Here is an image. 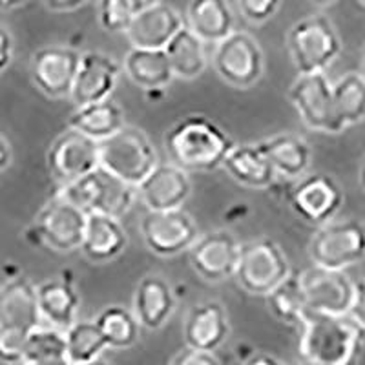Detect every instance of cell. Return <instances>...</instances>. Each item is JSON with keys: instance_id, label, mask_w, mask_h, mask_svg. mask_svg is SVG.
I'll list each match as a JSON object with an SVG mask.
<instances>
[{"instance_id": "603a6c76", "label": "cell", "mask_w": 365, "mask_h": 365, "mask_svg": "<svg viewBox=\"0 0 365 365\" xmlns=\"http://www.w3.org/2000/svg\"><path fill=\"white\" fill-rule=\"evenodd\" d=\"M132 307L143 327L158 331L174 314V291L165 278L150 274L137 283Z\"/></svg>"}, {"instance_id": "8fae6325", "label": "cell", "mask_w": 365, "mask_h": 365, "mask_svg": "<svg viewBox=\"0 0 365 365\" xmlns=\"http://www.w3.org/2000/svg\"><path fill=\"white\" fill-rule=\"evenodd\" d=\"M88 214L70 201L51 195L38 210L34 230L37 240L57 252H73L81 249Z\"/></svg>"}, {"instance_id": "7402d4cb", "label": "cell", "mask_w": 365, "mask_h": 365, "mask_svg": "<svg viewBox=\"0 0 365 365\" xmlns=\"http://www.w3.org/2000/svg\"><path fill=\"white\" fill-rule=\"evenodd\" d=\"M42 324L37 285L24 276H13L0 285V325L29 331Z\"/></svg>"}, {"instance_id": "9c48e42d", "label": "cell", "mask_w": 365, "mask_h": 365, "mask_svg": "<svg viewBox=\"0 0 365 365\" xmlns=\"http://www.w3.org/2000/svg\"><path fill=\"white\" fill-rule=\"evenodd\" d=\"M289 99L309 130L322 133L344 132V126L340 125L334 110L332 83L325 71L298 73V79L289 90Z\"/></svg>"}, {"instance_id": "bcb514c9", "label": "cell", "mask_w": 365, "mask_h": 365, "mask_svg": "<svg viewBox=\"0 0 365 365\" xmlns=\"http://www.w3.org/2000/svg\"><path fill=\"white\" fill-rule=\"evenodd\" d=\"M360 182H361V187H364V190H365V159L361 161V166H360Z\"/></svg>"}, {"instance_id": "7a4b0ae2", "label": "cell", "mask_w": 365, "mask_h": 365, "mask_svg": "<svg viewBox=\"0 0 365 365\" xmlns=\"http://www.w3.org/2000/svg\"><path fill=\"white\" fill-rule=\"evenodd\" d=\"M232 146L228 133L205 115L182 117L165 135L168 159L187 172L216 170Z\"/></svg>"}, {"instance_id": "c3c4849f", "label": "cell", "mask_w": 365, "mask_h": 365, "mask_svg": "<svg viewBox=\"0 0 365 365\" xmlns=\"http://www.w3.org/2000/svg\"><path fill=\"white\" fill-rule=\"evenodd\" d=\"M360 73L365 77V51H364V61H361V71H360Z\"/></svg>"}, {"instance_id": "4fadbf2b", "label": "cell", "mask_w": 365, "mask_h": 365, "mask_svg": "<svg viewBox=\"0 0 365 365\" xmlns=\"http://www.w3.org/2000/svg\"><path fill=\"white\" fill-rule=\"evenodd\" d=\"M307 311L327 314H349L356 296V283L345 270L327 269L312 263V267L299 272Z\"/></svg>"}, {"instance_id": "74e56055", "label": "cell", "mask_w": 365, "mask_h": 365, "mask_svg": "<svg viewBox=\"0 0 365 365\" xmlns=\"http://www.w3.org/2000/svg\"><path fill=\"white\" fill-rule=\"evenodd\" d=\"M283 0H237L243 19L252 24H263L276 15Z\"/></svg>"}, {"instance_id": "7c38bea8", "label": "cell", "mask_w": 365, "mask_h": 365, "mask_svg": "<svg viewBox=\"0 0 365 365\" xmlns=\"http://www.w3.org/2000/svg\"><path fill=\"white\" fill-rule=\"evenodd\" d=\"M46 165L57 185L75 181L99 168L101 143L68 126L48 148Z\"/></svg>"}, {"instance_id": "7bdbcfd3", "label": "cell", "mask_w": 365, "mask_h": 365, "mask_svg": "<svg viewBox=\"0 0 365 365\" xmlns=\"http://www.w3.org/2000/svg\"><path fill=\"white\" fill-rule=\"evenodd\" d=\"M13 159V152H11V145L8 143L4 135H0V174L4 170H8V166L11 165Z\"/></svg>"}, {"instance_id": "ffe728a7", "label": "cell", "mask_w": 365, "mask_h": 365, "mask_svg": "<svg viewBox=\"0 0 365 365\" xmlns=\"http://www.w3.org/2000/svg\"><path fill=\"white\" fill-rule=\"evenodd\" d=\"M230 334L228 316L223 303L216 299L197 303L188 311L182 324L185 344L190 347L217 351Z\"/></svg>"}, {"instance_id": "4dcf8cb0", "label": "cell", "mask_w": 365, "mask_h": 365, "mask_svg": "<svg viewBox=\"0 0 365 365\" xmlns=\"http://www.w3.org/2000/svg\"><path fill=\"white\" fill-rule=\"evenodd\" d=\"M22 364H68L66 331L44 322L29 329Z\"/></svg>"}, {"instance_id": "d6986e66", "label": "cell", "mask_w": 365, "mask_h": 365, "mask_svg": "<svg viewBox=\"0 0 365 365\" xmlns=\"http://www.w3.org/2000/svg\"><path fill=\"white\" fill-rule=\"evenodd\" d=\"M185 26L181 13L165 2H155L143 9L126 28L125 35L135 48H152L165 50L166 44L174 38L179 29Z\"/></svg>"}, {"instance_id": "1f68e13d", "label": "cell", "mask_w": 365, "mask_h": 365, "mask_svg": "<svg viewBox=\"0 0 365 365\" xmlns=\"http://www.w3.org/2000/svg\"><path fill=\"white\" fill-rule=\"evenodd\" d=\"M108 344L96 319H77L66 329V354L70 365H88L101 360Z\"/></svg>"}, {"instance_id": "9a60e30c", "label": "cell", "mask_w": 365, "mask_h": 365, "mask_svg": "<svg viewBox=\"0 0 365 365\" xmlns=\"http://www.w3.org/2000/svg\"><path fill=\"white\" fill-rule=\"evenodd\" d=\"M344 200V190L336 179L322 172L302 175L291 192L292 210L305 223L316 227L334 220Z\"/></svg>"}, {"instance_id": "2e32d148", "label": "cell", "mask_w": 365, "mask_h": 365, "mask_svg": "<svg viewBox=\"0 0 365 365\" xmlns=\"http://www.w3.org/2000/svg\"><path fill=\"white\" fill-rule=\"evenodd\" d=\"M240 241L228 230H214L197 237L188 250V259L195 272L207 282L217 283L234 278L240 259Z\"/></svg>"}, {"instance_id": "f546056e", "label": "cell", "mask_w": 365, "mask_h": 365, "mask_svg": "<svg viewBox=\"0 0 365 365\" xmlns=\"http://www.w3.org/2000/svg\"><path fill=\"white\" fill-rule=\"evenodd\" d=\"M165 51L178 79H197L207 70V42L197 37L187 24L166 44Z\"/></svg>"}, {"instance_id": "e0dca14e", "label": "cell", "mask_w": 365, "mask_h": 365, "mask_svg": "<svg viewBox=\"0 0 365 365\" xmlns=\"http://www.w3.org/2000/svg\"><path fill=\"white\" fill-rule=\"evenodd\" d=\"M192 194L190 175L175 163H159L139 185L137 197L146 210H178Z\"/></svg>"}, {"instance_id": "277c9868", "label": "cell", "mask_w": 365, "mask_h": 365, "mask_svg": "<svg viewBox=\"0 0 365 365\" xmlns=\"http://www.w3.org/2000/svg\"><path fill=\"white\" fill-rule=\"evenodd\" d=\"M287 46L298 73L327 71L341 51L338 31L325 15H311L296 22Z\"/></svg>"}, {"instance_id": "f35d334b", "label": "cell", "mask_w": 365, "mask_h": 365, "mask_svg": "<svg viewBox=\"0 0 365 365\" xmlns=\"http://www.w3.org/2000/svg\"><path fill=\"white\" fill-rule=\"evenodd\" d=\"M172 364L174 365H217L221 364V360L217 358L216 351H205V349L190 347L187 345L185 349H181L174 358H172Z\"/></svg>"}, {"instance_id": "3957f363", "label": "cell", "mask_w": 365, "mask_h": 365, "mask_svg": "<svg viewBox=\"0 0 365 365\" xmlns=\"http://www.w3.org/2000/svg\"><path fill=\"white\" fill-rule=\"evenodd\" d=\"M55 195L83 208L86 214L101 212L119 220H123L139 200L137 187L117 178L103 166L75 181L57 185Z\"/></svg>"}, {"instance_id": "f1b7e54d", "label": "cell", "mask_w": 365, "mask_h": 365, "mask_svg": "<svg viewBox=\"0 0 365 365\" xmlns=\"http://www.w3.org/2000/svg\"><path fill=\"white\" fill-rule=\"evenodd\" d=\"M125 125V112L115 101H112V97L84 106H75V112L68 119L70 128L79 130L99 143L119 132Z\"/></svg>"}, {"instance_id": "f6af8a7d", "label": "cell", "mask_w": 365, "mask_h": 365, "mask_svg": "<svg viewBox=\"0 0 365 365\" xmlns=\"http://www.w3.org/2000/svg\"><path fill=\"white\" fill-rule=\"evenodd\" d=\"M29 0H0V9L2 11H9V9H17L21 6L28 4Z\"/></svg>"}, {"instance_id": "d6a6232c", "label": "cell", "mask_w": 365, "mask_h": 365, "mask_svg": "<svg viewBox=\"0 0 365 365\" xmlns=\"http://www.w3.org/2000/svg\"><path fill=\"white\" fill-rule=\"evenodd\" d=\"M104 340L113 351H125L133 347L141 336V327L135 312L120 305L104 307L96 318Z\"/></svg>"}, {"instance_id": "30bf717a", "label": "cell", "mask_w": 365, "mask_h": 365, "mask_svg": "<svg viewBox=\"0 0 365 365\" xmlns=\"http://www.w3.org/2000/svg\"><path fill=\"white\" fill-rule=\"evenodd\" d=\"M139 230L150 252L161 257L188 252L200 237L197 223L182 208L148 210L143 216Z\"/></svg>"}, {"instance_id": "7dc6e473", "label": "cell", "mask_w": 365, "mask_h": 365, "mask_svg": "<svg viewBox=\"0 0 365 365\" xmlns=\"http://www.w3.org/2000/svg\"><path fill=\"white\" fill-rule=\"evenodd\" d=\"M312 2L318 6H329V4H334V2H338V0H312Z\"/></svg>"}, {"instance_id": "d4e9b609", "label": "cell", "mask_w": 365, "mask_h": 365, "mask_svg": "<svg viewBox=\"0 0 365 365\" xmlns=\"http://www.w3.org/2000/svg\"><path fill=\"white\" fill-rule=\"evenodd\" d=\"M223 168L234 181L249 188H269L278 175L259 143L234 145L225 158Z\"/></svg>"}, {"instance_id": "cb8c5ba5", "label": "cell", "mask_w": 365, "mask_h": 365, "mask_svg": "<svg viewBox=\"0 0 365 365\" xmlns=\"http://www.w3.org/2000/svg\"><path fill=\"white\" fill-rule=\"evenodd\" d=\"M38 309L44 324L66 331L77 322L81 309V298L71 279L51 278L37 285Z\"/></svg>"}, {"instance_id": "681fc988", "label": "cell", "mask_w": 365, "mask_h": 365, "mask_svg": "<svg viewBox=\"0 0 365 365\" xmlns=\"http://www.w3.org/2000/svg\"><path fill=\"white\" fill-rule=\"evenodd\" d=\"M360 4H361V6H364V8H365V0H360Z\"/></svg>"}, {"instance_id": "52a82bcc", "label": "cell", "mask_w": 365, "mask_h": 365, "mask_svg": "<svg viewBox=\"0 0 365 365\" xmlns=\"http://www.w3.org/2000/svg\"><path fill=\"white\" fill-rule=\"evenodd\" d=\"M314 265L345 270L365 257V225L356 220H331L318 225L309 241Z\"/></svg>"}, {"instance_id": "b9f144b4", "label": "cell", "mask_w": 365, "mask_h": 365, "mask_svg": "<svg viewBox=\"0 0 365 365\" xmlns=\"http://www.w3.org/2000/svg\"><path fill=\"white\" fill-rule=\"evenodd\" d=\"M42 2H44V6L50 9V11L68 13L83 8L88 0H42Z\"/></svg>"}, {"instance_id": "83f0119b", "label": "cell", "mask_w": 365, "mask_h": 365, "mask_svg": "<svg viewBox=\"0 0 365 365\" xmlns=\"http://www.w3.org/2000/svg\"><path fill=\"white\" fill-rule=\"evenodd\" d=\"M269 155L276 174L287 179H299L311 168L312 150L302 135L296 133H278L259 141Z\"/></svg>"}, {"instance_id": "6da1fadb", "label": "cell", "mask_w": 365, "mask_h": 365, "mask_svg": "<svg viewBox=\"0 0 365 365\" xmlns=\"http://www.w3.org/2000/svg\"><path fill=\"white\" fill-rule=\"evenodd\" d=\"M298 353L309 364L349 365L364 345V329L351 314L307 311L302 318Z\"/></svg>"}, {"instance_id": "ab89813d", "label": "cell", "mask_w": 365, "mask_h": 365, "mask_svg": "<svg viewBox=\"0 0 365 365\" xmlns=\"http://www.w3.org/2000/svg\"><path fill=\"white\" fill-rule=\"evenodd\" d=\"M15 53V41L8 28L0 26V75L9 68Z\"/></svg>"}, {"instance_id": "d590c367", "label": "cell", "mask_w": 365, "mask_h": 365, "mask_svg": "<svg viewBox=\"0 0 365 365\" xmlns=\"http://www.w3.org/2000/svg\"><path fill=\"white\" fill-rule=\"evenodd\" d=\"M159 0H99V22L112 34H125L130 22Z\"/></svg>"}, {"instance_id": "5b68a950", "label": "cell", "mask_w": 365, "mask_h": 365, "mask_svg": "<svg viewBox=\"0 0 365 365\" xmlns=\"http://www.w3.org/2000/svg\"><path fill=\"white\" fill-rule=\"evenodd\" d=\"M159 165V155L150 137L137 126L125 125L101 141V166L137 187Z\"/></svg>"}, {"instance_id": "ba28073f", "label": "cell", "mask_w": 365, "mask_h": 365, "mask_svg": "<svg viewBox=\"0 0 365 365\" xmlns=\"http://www.w3.org/2000/svg\"><path fill=\"white\" fill-rule=\"evenodd\" d=\"M212 66L225 83L247 90L262 79L265 63L256 38L247 31L234 29L228 37L214 44Z\"/></svg>"}, {"instance_id": "ac0fdd59", "label": "cell", "mask_w": 365, "mask_h": 365, "mask_svg": "<svg viewBox=\"0 0 365 365\" xmlns=\"http://www.w3.org/2000/svg\"><path fill=\"white\" fill-rule=\"evenodd\" d=\"M123 66L112 55L86 51L81 55V64L75 77L70 101L75 106L110 99L119 83Z\"/></svg>"}, {"instance_id": "484cf974", "label": "cell", "mask_w": 365, "mask_h": 365, "mask_svg": "<svg viewBox=\"0 0 365 365\" xmlns=\"http://www.w3.org/2000/svg\"><path fill=\"white\" fill-rule=\"evenodd\" d=\"M123 71L135 86L146 91H159L175 79L165 50L132 46L123 61Z\"/></svg>"}, {"instance_id": "44dd1931", "label": "cell", "mask_w": 365, "mask_h": 365, "mask_svg": "<svg viewBox=\"0 0 365 365\" xmlns=\"http://www.w3.org/2000/svg\"><path fill=\"white\" fill-rule=\"evenodd\" d=\"M128 236L119 217L90 212L81 243V252L93 263H108L125 252Z\"/></svg>"}, {"instance_id": "8d00e7d4", "label": "cell", "mask_w": 365, "mask_h": 365, "mask_svg": "<svg viewBox=\"0 0 365 365\" xmlns=\"http://www.w3.org/2000/svg\"><path fill=\"white\" fill-rule=\"evenodd\" d=\"M28 332L11 325H0V361L22 364Z\"/></svg>"}, {"instance_id": "60d3db41", "label": "cell", "mask_w": 365, "mask_h": 365, "mask_svg": "<svg viewBox=\"0 0 365 365\" xmlns=\"http://www.w3.org/2000/svg\"><path fill=\"white\" fill-rule=\"evenodd\" d=\"M349 314L353 316V319L365 331V279L356 283V296H354L353 309Z\"/></svg>"}, {"instance_id": "ee69618b", "label": "cell", "mask_w": 365, "mask_h": 365, "mask_svg": "<svg viewBox=\"0 0 365 365\" xmlns=\"http://www.w3.org/2000/svg\"><path fill=\"white\" fill-rule=\"evenodd\" d=\"M247 364H250V365H278V364H282V360L276 356H270V354H265L263 351H259V353L254 354L252 358H249V360H247Z\"/></svg>"}, {"instance_id": "e575fe53", "label": "cell", "mask_w": 365, "mask_h": 365, "mask_svg": "<svg viewBox=\"0 0 365 365\" xmlns=\"http://www.w3.org/2000/svg\"><path fill=\"white\" fill-rule=\"evenodd\" d=\"M265 298L274 318L289 325L302 324L303 314L307 312V302L303 294L299 274H289V278L283 279Z\"/></svg>"}, {"instance_id": "836d02e7", "label": "cell", "mask_w": 365, "mask_h": 365, "mask_svg": "<svg viewBox=\"0 0 365 365\" xmlns=\"http://www.w3.org/2000/svg\"><path fill=\"white\" fill-rule=\"evenodd\" d=\"M334 110L338 120L345 128L354 126L365 119V77L361 73L344 75L332 84Z\"/></svg>"}, {"instance_id": "5bb4252c", "label": "cell", "mask_w": 365, "mask_h": 365, "mask_svg": "<svg viewBox=\"0 0 365 365\" xmlns=\"http://www.w3.org/2000/svg\"><path fill=\"white\" fill-rule=\"evenodd\" d=\"M81 55L70 46L51 44L37 50L31 57L29 75L41 93L50 99H70Z\"/></svg>"}, {"instance_id": "8992f818", "label": "cell", "mask_w": 365, "mask_h": 365, "mask_svg": "<svg viewBox=\"0 0 365 365\" xmlns=\"http://www.w3.org/2000/svg\"><path fill=\"white\" fill-rule=\"evenodd\" d=\"M291 272V263L276 241L259 237L241 243L234 278L249 294L267 296Z\"/></svg>"}, {"instance_id": "4316f807", "label": "cell", "mask_w": 365, "mask_h": 365, "mask_svg": "<svg viewBox=\"0 0 365 365\" xmlns=\"http://www.w3.org/2000/svg\"><path fill=\"white\" fill-rule=\"evenodd\" d=\"M185 24L207 44H217L236 29L228 0H190Z\"/></svg>"}]
</instances>
